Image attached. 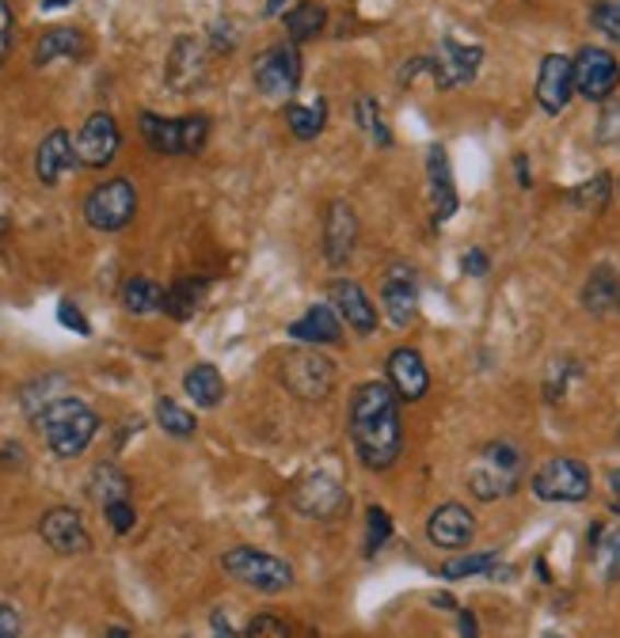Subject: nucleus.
Segmentation results:
<instances>
[{"instance_id":"1","label":"nucleus","mask_w":620,"mask_h":638,"mask_svg":"<svg viewBox=\"0 0 620 638\" xmlns=\"http://www.w3.org/2000/svg\"><path fill=\"white\" fill-rule=\"evenodd\" d=\"M351 441L370 472H385L400 457V406L388 380H365L351 395Z\"/></svg>"},{"instance_id":"2","label":"nucleus","mask_w":620,"mask_h":638,"mask_svg":"<svg viewBox=\"0 0 620 638\" xmlns=\"http://www.w3.org/2000/svg\"><path fill=\"white\" fill-rule=\"evenodd\" d=\"M35 426H38V434H43L46 449H50L54 457L73 460L92 445L95 429H100V414H95L89 403H81V399L61 395V399H54L43 414H38Z\"/></svg>"},{"instance_id":"3","label":"nucleus","mask_w":620,"mask_h":638,"mask_svg":"<svg viewBox=\"0 0 620 638\" xmlns=\"http://www.w3.org/2000/svg\"><path fill=\"white\" fill-rule=\"evenodd\" d=\"M522 472H526V457L514 441L499 437L488 449L476 457L472 472H468V491L476 494V501H499L506 494H514L522 486Z\"/></svg>"},{"instance_id":"4","label":"nucleus","mask_w":620,"mask_h":638,"mask_svg":"<svg viewBox=\"0 0 620 638\" xmlns=\"http://www.w3.org/2000/svg\"><path fill=\"white\" fill-rule=\"evenodd\" d=\"M138 130L153 153L161 156H195L202 153L206 138H210V118L187 115V118H161L153 110H141Z\"/></svg>"},{"instance_id":"5","label":"nucleus","mask_w":620,"mask_h":638,"mask_svg":"<svg viewBox=\"0 0 620 638\" xmlns=\"http://www.w3.org/2000/svg\"><path fill=\"white\" fill-rule=\"evenodd\" d=\"M590 468L575 457H552L533 472V494L540 501H555V506H575V501L590 498Z\"/></svg>"},{"instance_id":"6","label":"nucleus","mask_w":620,"mask_h":638,"mask_svg":"<svg viewBox=\"0 0 620 638\" xmlns=\"http://www.w3.org/2000/svg\"><path fill=\"white\" fill-rule=\"evenodd\" d=\"M221 566H225L229 578L244 581L259 593H282L293 586V566L270 552H259V547H233V552L221 555Z\"/></svg>"},{"instance_id":"7","label":"nucleus","mask_w":620,"mask_h":638,"mask_svg":"<svg viewBox=\"0 0 620 638\" xmlns=\"http://www.w3.org/2000/svg\"><path fill=\"white\" fill-rule=\"evenodd\" d=\"M138 213V190L130 179H107L84 198V221L95 233H122Z\"/></svg>"},{"instance_id":"8","label":"nucleus","mask_w":620,"mask_h":638,"mask_svg":"<svg viewBox=\"0 0 620 638\" xmlns=\"http://www.w3.org/2000/svg\"><path fill=\"white\" fill-rule=\"evenodd\" d=\"M336 362H331L328 354H320V350H293L290 357L282 362V380L285 388H290L297 399H305V403H320V399L331 395V388H336Z\"/></svg>"},{"instance_id":"9","label":"nucleus","mask_w":620,"mask_h":638,"mask_svg":"<svg viewBox=\"0 0 620 638\" xmlns=\"http://www.w3.org/2000/svg\"><path fill=\"white\" fill-rule=\"evenodd\" d=\"M256 87L267 99H290L301 84V54L297 46H274V50L259 54L256 66H251Z\"/></svg>"},{"instance_id":"10","label":"nucleus","mask_w":620,"mask_h":638,"mask_svg":"<svg viewBox=\"0 0 620 638\" xmlns=\"http://www.w3.org/2000/svg\"><path fill=\"white\" fill-rule=\"evenodd\" d=\"M381 300H385V319L403 331V327L416 323V312H419V282H416V270L408 262H393L381 277Z\"/></svg>"},{"instance_id":"11","label":"nucleus","mask_w":620,"mask_h":638,"mask_svg":"<svg viewBox=\"0 0 620 638\" xmlns=\"http://www.w3.org/2000/svg\"><path fill=\"white\" fill-rule=\"evenodd\" d=\"M290 506L305 517H316V521L336 517L339 509H343V478L336 472H324V468L320 472H308L297 486H293Z\"/></svg>"},{"instance_id":"12","label":"nucleus","mask_w":620,"mask_h":638,"mask_svg":"<svg viewBox=\"0 0 620 638\" xmlns=\"http://www.w3.org/2000/svg\"><path fill=\"white\" fill-rule=\"evenodd\" d=\"M575 66V92L586 95V99H609V95L617 92L620 84V66L617 58L609 50H601V46H586V50H578V58L571 61Z\"/></svg>"},{"instance_id":"13","label":"nucleus","mask_w":620,"mask_h":638,"mask_svg":"<svg viewBox=\"0 0 620 638\" xmlns=\"http://www.w3.org/2000/svg\"><path fill=\"white\" fill-rule=\"evenodd\" d=\"M118 145H122V130H118V122L107 115V110H95L89 122L81 126V133L73 138L77 164L107 167L110 160L118 156Z\"/></svg>"},{"instance_id":"14","label":"nucleus","mask_w":620,"mask_h":638,"mask_svg":"<svg viewBox=\"0 0 620 638\" xmlns=\"http://www.w3.org/2000/svg\"><path fill=\"white\" fill-rule=\"evenodd\" d=\"M480 66H483L480 46L457 43V38H442L438 50H434L431 73L438 76V87H460L480 73Z\"/></svg>"},{"instance_id":"15","label":"nucleus","mask_w":620,"mask_h":638,"mask_svg":"<svg viewBox=\"0 0 620 638\" xmlns=\"http://www.w3.org/2000/svg\"><path fill=\"white\" fill-rule=\"evenodd\" d=\"M38 532H43V540L58 555H84L92 547V536H89V529H84V517L69 506H58V509H50V513H43Z\"/></svg>"},{"instance_id":"16","label":"nucleus","mask_w":620,"mask_h":638,"mask_svg":"<svg viewBox=\"0 0 620 638\" xmlns=\"http://www.w3.org/2000/svg\"><path fill=\"white\" fill-rule=\"evenodd\" d=\"M472 536H476V517L460 501H445V506L431 513V521H426V540L434 547H442V552H460V547L472 544Z\"/></svg>"},{"instance_id":"17","label":"nucleus","mask_w":620,"mask_h":638,"mask_svg":"<svg viewBox=\"0 0 620 638\" xmlns=\"http://www.w3.org/2000/svg\"><path fill=\"white\" fill-rule=\"evenodd\" d=\"M575 95V66L563 54H548L537 73V103L545 115H560Z\"/></svg>"},{"instance_id":"18","label":"nucleus","mask_w":620,"mask_h":638,"mask_svg":"<svg viewBox=\"0 0 620 638\" xmlns=\"http://www.w3.org/2000/svg\"><path fill=\"white\" fill-rule=\"evenodd\" d=\"M426 194H431L434 225H445V221L457 213L460 198H457V182H453V172H449V156H445L442 145H431V153H426Z\"/></svg>"},{"instance_id":"19","label":"nucleus","mask_w":620,"mask_h":638,"mask_svg":"<svg viewBox=\"0 0 620 638\" xmlns=\"http://www.w3.org/2000/svg\"><path fill=\"white\" fill-rule=\"evenodd\" d=\"M388 388L396 392V399H408V403L426 395L431 373H426V362L419 357V350L396 346L393 354H388Z\"/></svg>"},{"instance_id":"20","label":"nucleus","mask_w":620,"mask_h":638,"mask_svg":"<svg viewBox=\"0 0 620 638\" xmlns=\"http://www.w3.org/2000/svg\"><path fill=\"white\" fill-rule=\"evenodd\" d=\"M358 244V213L351 210V202L336 198L324 213V255H328L331 267H343L351 259Z\"/></svg>"},{"instance_id":"21","label":"nucleus","mask_w":620,"mask_h":638,"mask_svg":"<svg viewBox=\"0 0 620 638\" xmlns=\"http://www.w3.org/2000/svg\"><path fill=\"white\" fill-rule=\"evenodd\" d=\"M164 73H168V84L176 87V92H195V87L206 80V43L202 38H190V35L176 38Z\"/></svg>"},{"instance_id":"22","label":"nucleus","mask_w":620,"mask_h":638,"mask_svg":"<svg viewBox=\"0 0 620 638\" xmlns=\"http://www.w3.org/2000/svg\"><path fill=\"white\" fill-rule=\"evenodd\" d=\"M331 305H336L339 319H343V323L351 327L354 334H373V331H377V312H373L365 290L358 282H351V277H339V282H331Z\"/></svg>"},{"instance_id":"23","label":"nucleus","mask_w":620,"mask_h":638,"mask_svg":"<svg viewBox=\"0 0 620 638\" xmlns=\"http://www.w3.org/2000/svg\"><path fill=\"white\" fill-rule=\"evenodd\" d=\"M73 164H77L73 133H66V130H50L43 138V145L35 149V175L43 187H54Z\"/></svg>"},{"instance_id":"24","label":"nucleus","mask_w":620,"mask_h":638,"mask_svg":"<svg viewBox=\"0 0 620 638\" xmlns=\"http://www.w3.org/2000/svg\"><path fill=\"white\" fill-rule=\"evenodd\" d=\"M290 339L313 342V346H336L343 339V319L331 305H313L305 316L290 323Z\"/></svg>"},{"instance_id":"25","label":"nucleus","mask_w":620,"mask_h":638,"mask_svg":"<svg viewBox=\"0 0 620 638\" xmlns=\"http://www.w3.org/2000/svg\"><path fill=\"white\" fill-rule=\"evenodd\" d=\"M590 544H594V570H598L601 586H617L620 581V524H594Z\"/></svg>"},{"instance_id":"26","label":"nucleus","mask_w":620,"mask_h":638,"mask_svg":"<svg viewBox=\"0 0 620 638\" xmlns=\"http://www.w3.org/2000/svg\"><path fill=\"white\" fill-rule=\"evenodd\" d=\"M84 54V35L77 27H50L38 35L35 43V66H50L58 58H81Z\"/></svg>"},{"instance_id":"27","label":"nucleus","mask_w":620,"mask_h":638,"mask_svg":"<svg viewBox=\"0 0 620 638\" xmlns=\"http://www.w3.org/2000/svg\"><path fill=\"white\" fill-rule=\"evenodd\" d=\"M620 305V277L613 267H598L583 290V308L590 316H609Z\"/></svg>"},{"instance_id":"28","label":"nucleus","mask_w":620,"mask_h":638,"mask_svg":"<svg viewBox=\"0 0 620 638\" xmlns=\"http://www.w3.org/2000/svg\"><path fill=\"white\" fill-rule=\"evenodd\" d=\"M206 277H179L172 290H164V305H161V312L164 316H172L176 323H187L190 316H195V308L202 305V297H206Z\"/></svg>"},{"instance_id":"29","label":"nucleus","mask_w":620,"mask_h":638,"mask_svg":"<svg viewBox=\"0 0 620 638\" xmlns=\"http://www.w3.org/2000/svg\"><path fill=\"white\" fill-rule=\"evenodd\" d=\"M183 388H187V395L195 399V406H202V411H210V406H218L221 399H225V380H221V373L213 369L210 362L190 365L187 377H183Z\"/></svg>"},{"instance_id":"30","label":"nucleus","mask_w":620,"mask_h":638,"mask_svg":"<svg viewBox=\"0 0 620 638\" xmlns=\"http://www.w3.org/2000/svg\"><path fill=\"white\" fill-rule=\"evenodd\" d=\"M89 498L100 509L115 506V501H130V478L118 472L115 464H100L89 478Z\"/></svg>"},{"instance_id":"31","label":"nucleus","mask_w":620,"mask_h":638,"mask_svg":"<svg viewBox=\"0 0 620 638\" xmlns=\"http://www.w3.org/2000/svg\"><path fill=\"white\" fill-rule=\"evenodd\" d=\"M324 23H328V12H324L316 0H301V4H293L290 12H285V35H290V43H308V38H316L324 31Z\"/></svg>"},{"instance_id":"32","label":"nucleus","mask_w":620,"mask_h":638,"mask_svg":"<svg viewBox=\"0 0 620 638\" xmlns=\"http://www.w3.org/2000/svg\"><path fill=\"white\" fill-rule=\"evenodd\" d=\"M285 122H290V133L297 141H313L316 133L324 130L328 122V103L316 99V103H290L285 107Z\"/></svg>"},{"instance_id":"33","label":"nucleus","mask_w":620,"mask_h":638,"mask_svg":"<svg viewBox=\"0 0 620 638\" xmlns=\"http://www.w3.org/2000/svg\"><path fill=\"white\" fill-rule=\"evenodd\" d=\"M122 305H126V312H133V316L161 312L164 290L153 282V277H126L122 282Z\"/></svg>"},{"instance_id":"34","label":"nucleus","mask_w":620,"mask_h":638,"mask_svg":"<svg viewBox=\"0 0 620 638\" xmlns=\"http://www.w3.org/2000/svg\"><path fill=\"white\" fill-rule=\"evenodd\" d=\"M156 422H161L164 434H172L176 441L195 437V414L183 411L176 399H156Z\"/></svg>"},{"instance_id":"35","label":"nucleus","mask_w":620,"mask_h":638,"mask_svg":"<svg viewBox=\"0 0 620 638\" xmlns=\"http://www.w3.org/2000/svg\"><path fill=\"white\" fill-rule=\"evenodd\" d=\"M61 377H38V380H31L27 388H23V406H27V414L31 418H38V414L46 411V406L54 403V399H61Z\"/></svg>"},{"instance_id":"36","label":"nucleus","mask_w":620,"mask_h":638,"mask_svg":"<svg viewBox=\"0 0 620 638\" xmlns=\"http://www.w3.org/2000/svg\"><path fill=\"white\" fill-rule=\"evenodd\" d=\"M609 194H613V182H609V175H594L590 182L575 187L568 198H571V205H578V210H606Z\"/></svg>"},{"instance_id":"37","label":"nucleus","mask_w":620,"mask_h":638,"mask_svg":"<svg viewBox=\"0 0 620 638\" xmlns=\"http://www.w3.org/2000/svg\"><path fill=\"white\" fill-rule=\"evenodd\" d=\"M499 563V552H480V555H460L453 563L442 566V578L449 581H460V578H472V574H491Z\"/></svg>"},{"instance_id":"38","label":"nucleus","mask_w":620,"mask_h":638,"mask_svg":"<svg viewBox=\"0 0 620 638\" xmlns=\"http://www.w3.org/2000/svg\"><path fill=\"white\" fill-rule=\"evenodd\" d=\"M354 122H358V130H365L373 138V145H393V138H388V126L381 122V110H377V99H358V107H354Z\"/></svg>"},{"instance_id":"39","label":"nucleus","mask_w":620,"mask_h":638,"mask_svg":"<svg viewBox=\"0 0 620 638\" xmlns=\"http://www.w3.org/2000/svg\"><path fill=\"white\" fill-rule=\"evenodd\" d=\"M365 532H370V540H365V555H377L381 544L393 536V517H388L381 506H370V513H365Z\"/></svg>"},{"instance_id":"40","label":"nucleus","mask_w":620,"mask_h":638,"mask_svg":"<svg viewBox=\"0 0 620 638\" xmlns=\"http://www.w3.org/2000/svg\"><path fill=\"white\" fill-rule=\"evenodd\" d=\"M590 23L606 38L620 43V0H598V4H594V12H590Z\"/></svg>"},{"instance_id":"41","label":"nucleus","mask_w":620,"mask_h":638,"mask_svg":"<svg viewBox=\"0 0 620 638\" xmlns=\"http://www.w3.org/2000/svg\"><path fill=\"white\" fill-rule=\"evenodd\" d=\"M244 638H293L290 635V624H285L282 616H256L248 624V631H244Z\"/></svg>"},{"instance_id":"42","label":"nucleus","mask_w":620,"mask_h":638,"mask_svg":"<svg viewBox=\"0 0 620 638\" xmlns=\"http://www.w3.org/2000/svg\"><path fill=\"white\" fill-rule=\"evenodd\" d=\"M103 517H107L110 532H118V536L133 532V524H138V513H133V501H115V506L103 509Z\"/></svg>"},{"instance_id":"43","label":"nucleus","mask_w":620,"mask_h":638,"mask_svg":"<svg viewBox=\"0 0 620 638\" xmlns=\"http://www.w3.org/2000/svg\"><path fill=\"white\" fill-rule=\"evenodd\" d=\"M58 319H61V327H69V331H77V334H92V323H89V319H84V312L73 305V300H61V305H58Z\"/></svg>"},{"instance_id":"44","label":"nucleus","mask_w":620,"mask_h":638,"mask_svg":"<svg viewBox=\"0 0 620 638\" xmlns=\"http://www.w3.org/2000/svg\"><path fill=\"white\" fill-rule=\"evenodd\" d=\"M8 50H12V4L0 0V66H4Z\"/></svg>"},{"instance_id":"45","label":"nucleus","mask_w":620,"mask_h":638,"mask_svg":"<svg viewBox=\"0 0 620 638\" xmlns=\"http://www.w3.org/2000/svg\"><path fill=\"white\" fill-rule=\"evenodd\" d=\"M23 631V619L12 604H0V638H20Z\"/></svg>"},{"instance_id":"46","label":"nucleus","mask_w":620,"mask_h":638,"mask_svg":"<svg viewBox=\"0 0 620 638\" xmlns=\"http://www.w3.org/2000/svg\"><path fill=\"white\" fill-rule=\"evenodd\" d=\"M488 267H491V262H488V255H483L480 247L465 251V274H476V277H480V274H488Z\"/></svg>"},{"instance_id":"47","label":"nucleus","mask_w":620,"mask_h":638,"mask_svg":"<svg viewBox=\"0 0 620 638\" xmlns=\"http://www.w3.org/2000/svg\"><path fill=\"white\" fill-rule=\"evenodd\" d=\"M210 627H213V638H236L233 624H229V616H225V612H221V609L210 616Z\"/></svg>"},{"instance_id":"48","label":"nucleus","mask_w":620,"mask_h":638,"mask_svg":"<svg viewBox=\"0 0 620 638\" xmlns=\"http://www.w3.org/2000/svg\"><path fill=\"white\" fill-rule=\"evenodd\" d=\"M460 638H476V616L472 612H460Z\"/></svg>"},{"instance_id":"49","label":"nucleus","mask_w":620,"mask_h":638,"mask_svg":"<svg viewBox=\"0 0 620 638\" xmlns=\"http://www.w3.org/2000/svg\"><path fill=\"white\" fill-rule=\"evenodd\" d=\"M73 4V0H43V12H54V8H66Z\"/></svg>"},{"instance_id":"50","label":"nucleus","mask_w":620,"mask_h":638,"mask_svg":"<svg viewBox=\"0 0 620 638\" xmlns=\"http://www.w3.org/2000/svg\"><path fill=\"white\" fill-rule=\"evenodd\" d=\"M609 486H613V494H617V506H620V472H609Z\"/></svg>"},{"instance_id":"51","label":"nucleus","mask_w":620,"mask_h":638,"mask_svg":"<svg viewBox=\"0 0 620 638\" xmlns=\"http://www.w3.org/2000/svg\"><path fill=\"white\" fill-rule=\"evenodd\" d=\"M126 635H130L126 627H110V631H107V638H126Z\"/></svg>"},{"instance_id":"52","label":"nucleus","mask_w":620,"mask_h":638,"mask_svg":"<svg viewBox=\"0 0 620 638\" xmlns=\"http://www.w3.org/2000/svg\"><path fill=\"white\" fill-rule=\"evenodd\" d=\"M8 236V213H0V239Z\"/></svg>"},{"instance_id":"53","label":"nucleus","mask_w":620,"mask_h":638,"mask_svg":"<svg viewBox=\"0 0 620 638\" xmlns=\"http://www.w3.org/2000/svg\"><path fill=\"white\" fill-rule=\"evenodd\" d=\"M285 4V0H270V4H267V12H278V8H282Z\"/></svg>"},{"instance_id":"54","label":"nucleus","mask_w":620,"mask_h":638,"mask_svg":"<svg viewBox=\"0 0 620 638\" xmlns=\"http://www.w3.org/2000/svg\"><path fill=\"white\" fill-rule=\"evenodd\" d=\"M545 638H560V635H545Z\"/></svg>"},{"instance_id":"55","label":"nucleus","mask_w":620,"mask_h":638,"mask_svg":"<svg viewBox=\"0 0 620 638\" xmlns=\"http://www.w3.org/2000/svg\"><path fill=\"white\" fill-rule=\"evenodd\" d=\"M183 638H195V635H183Z\"/></svg>"},{"instance_id":"56","label":"nucleus","mask_w":620,"mask_h":638,"mask_svg":"<svg viewBox=\"0 0 620 638\" xmlns=\"http://www.w3.org/2000/svg\"><path fill=\"white\" fill-rule=\"evenodd\" d=\"M617 308H620V305H617Z\"/></svg>"}]
</instances>
